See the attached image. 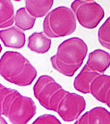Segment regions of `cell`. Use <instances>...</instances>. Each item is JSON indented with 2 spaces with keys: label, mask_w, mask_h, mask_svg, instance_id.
<instances>
[{
  "label": "cell",
  "mask_w": 110,
  "mask_h": 124,
  "mask_svg": "<svg viewBox=\"0 0 110 124\" xmlns=\"http://www.w3.org/2000/svg\"><path fill=\"white\" fill-rule=\"evenodd\" d=\"M88 53L87 44L78 37H72L62 42L56 54L51 56V66L58 73L72 77L81 67Z\"/></svg>",
  "instance_id": "cell-1"
},
{
  "label": "cell",
  "mask_w": 110,
  "mask_h": 124,
  "mask_svg": "<svg viewBox=\"0 0 110 124\" xmlns=\"http://www.w3.org/2000/svg\"><path fill=\"white\" fill-rule=\"evenodd\" d=\"M1 115L8 117L12 124H27L37 111L35 102L21 95L15 89L0 84Z\"/></svg>",
  "instance_id": "cell-2"
},
{
  "label": "cell",
  "mask_w": 110,
  "mask_h": 124,
  "mask_svg": "<svg viewBox=\"0 0 110 124\" xmlns=\"http://www.w3.org/2000/svg\"><path fill=\"white\" fill-rule=\"evenodd\" d=\"M0 75L8 82L28 86L37 77V70L21 53L6 51L0 60Z\"/></svg>",
  "instance_id": "cell-3"
},
{
  "label": "cell",
  "mask_w": 110,
  "mask_h": 124,
  "mask_svg": "<svg viewBox=\"0 0 110 124\" xmlns=\"http://www.w3.org/2000/svg\"><path fill=\"white\" fill-rule=\"evenodd\" d=\"M42 29L50 38L70 35L76 29V16L71 9L59 6L45 16L42 22Z\"/></svg>",
  "instance_id": "cell-4"
},
{
  "label": "cell",
  "mask_w": 110,
  "mask_h": 124,
  "mask_svg": "<svg viewBox=\"0 0 110 124\" xmlns=\"http://www.w3.org/2000/svg\"><path fill=\"white\" fill-rule=\"evenodd\" d=\"M33 92L41 106L48 110L57 111L61 101L68 91L50 76L42 75L39 77L34 84Z\"/></svg>",
  "instance_id": "cell-5"
},
{
  "label": "cell",
  "mask_w": 110,
  "mask_h": 124,
  "mask_svg": "<svg viewBox=\"0 0 110 124\" xmlns=\"http://www.w3.org/2000/svg\"><path fill=\"white\" fill-rule=\"evenodd\" d=\"M70 9L73 11L79 24L87 29L96 28L104 17L103 8L94 1L74 0Z\"/></svg>",
  "instance_id": "cell-6"
},
{
  "label": "cell",
  "mask_w": 110,
  "mask_h": 124,
  "mask_svg": "<svg viewBox=\"0 0 110 124\" xmlns=\"http://www.w3.org/2000/svg\"><path fill=\"white\" fill-rule=\"evenodd\" d=\"M85 108L86 101L83 96L68 91L61 101L56 112L64 121L71 122L77 120Z\"/></svg>",
  "instance_id": "cell-7"
},
{
  "label": "cell",
  "mask_w": 110,
  "mask_h": 124,
  "mask_svg": "<svg viewBox=\"0 0 110 124\" xmlns=\"http://www.w3.org/2000/svg\"><path fill=\"white\" fill-rule=\"evenodd\" d=\"M90 94L110 108V76L97 74L90 84Z\"/></svg>",
  "instance_id": "cell-8"
},
{
  "label": "cell",
  "mask_w": 110,
  "mask_h": 124,
  "mask_svg": "<svg viewBox=\"0 0 110 124\" xmlns=\"http://www.w3.org/2000/svg\"><path fill=\"white\" fill-rule=\"evenodd\" d=\"M0 38L4 46L11 48H21L25 45L26 37L17 26H10L0 30Z\"/></svg>",
  "instance_id": "cell-9"
},
{
  "label": "cell",
  "mask_w": 110,
  "mask_h": 124,
  "mask_svg": "<svg viewBox=\"0 0 110 124\" xmlns=\"http://www.w3.org/2000/svg\"><path fill=\"white\" fill-rule=\"evenodd\" d=\"M74 124H110V112L102 107H96L86 111Z\"/></svg>",
  "instance_id": "cell-10"
},
{
  "label": "cell",
  "mask_w": 110,
  "mask_h": 124,
  "mask_svg": "<svg viewBox=\"0 0 110 124\" xmlns=\"http://www.w3.org/2000/svg\"><path fill=\"white\" fill-rule=\"evenodd\" d=\"M86 64L93 71L99 74H104V72L110 66V54L102 49H96L89 53Z\"/></svg>",
  "instance_id": "cell-11"
},
{
  "label": "cell",
  "mask_w": 110,
  "mask_h": 124,
  "mask_svg": "<svg viewBox=\"0 0 110 124\" xmlns=\"http://www.w3.org/2000/svg\"><path fill=\"white\" fill-rule=\"evenodd\" d=\"M97 74L99 73L93 71L86 64L73 80L74 89L83 94H90V84Z\"/></svg>",
  "instance_id": "cell-12"
},
{
  "label": "cell",
  "mask_w": 110,
  "mask_h": 124,
  "mask_svg": "<svg viewBox=\"0 0 110 124\" xmlns=\"http://www.w3.org/2000/svg\"><path fill=\"white\" fill-rule=\"evenodd\" d=\"M27 46L34 52L40 54L46 53L51 46V39L44 32H35L29 37Z\"/></svg>",
  "instance_id": "cell-13"
},
{
  "label": "cell",
  "mask_w": 110,
  "mask_h": 124,
  "mask_svg": "<svg viewBox=\"0 0 110 124\" xmlns=\"http://www.w3.org/2000/svg\"><path fill=\"white\" fill-rule=\"evenodd\" d=\"M54 0H25V8L35 17L45 16L51 10Z\"/></svg>",
  "instance_id": "cell-14"
},
{
  "label": "cell",
  "mask_w": 110,
  "mask_h": 124,
  "mask_svg": "<svg viewBox=\"0 0 110 124\" xmlns=\"http://www.w3.org/2000/svg\"><path fill=\"white\" fill-rule=\"evenodd\" d=\"M14 10L11 0H0V28L4 29L14 23Z\"/></svg>",
  "instance_id": "cell-15"
},
{
  "label": "cell",
  "mask_w": 110,
  "mask_h": 124,
  "mask_svg": "<svg viewBox=\"0 0 110 124\" xmlns=\"http://www.w3.org/2000/svg\"><path fill=\"white\" fill-rule=\"evenodd\" d=\"M36 18L34 16H32L26 8H19L16 13H15V17H14V24L18 28H20L23 31L30 30L34 27Z\"/></svg>",
  "instance_id": "cell-16"
},
{
  "label": "cell",
  "mask_w": 110,
  "mask_h": 124,
  "mask_svg": "<svg viewBox=\"0 0 110 124\" xmlns=\"http://www.w3.org/2000/svg\"><path fill=\"white\" fill-rule=\"evenodd\" d=\"M97 39L103 47L110 49V16L100 25L97 32Z\"/></svg>",
  "instance_id": "cell-17"
},
{
  "label": "cell",
  "mask_w": 110,
  "mask_h": 124,
  "mask_svg": "<svg viewBox=\"0 0 110 124\" xmlns=\"http://www.w3.org/2000/svg\"><path fill=\"white\" fill-rule=\"evenodd\" d=\"M32 124H62L61 121L52 114H42L39 116Z\"/></svg>",
  "instance_id": "cell-18"
},
{
  "label": "cell",
  "mask_w": 110,
  "mask_h": 124,
  "mask_svg": "<svg viewBox=\"0 0 110 124\" xmlns=\"http://www.w3.org/2000/svg\"><path fill=\"white\" fill-rule=\"evenodd\" d=\"M0 124H8V123H7V121L5 120V118H4V116H3V115L0 117Z\"/></svg>",
  "instance_id": "cell-19"
},
{
  "label": "cell",
  "mask_w": 110,
  "mask_h": 124,
  "mask_svg": "<svg viewBox=\"0 0 110 124\" xmlns=\"http://www.w3.org/2000/svg\"><path fill=\"white\" fill-rule=\"evenodd\" d=\"M14 1H16V2H19V1H21V0H14Z\"/></svg>",
  "instance_id": "cell-20"
},
{
  "label": "cell",
  "mask_w": 110,
  "mask_h": 124,
  "mask_svg": "<svg viewBox=\"0 0 110 124\" xmlns=\"http://www.w3.org/2000/svg\"><path fill=\"white\" fill-rule=\"evenodd\" d=\"M84 1H95V0H84Z\"/></svg>",
  "instance_id": "cell-21"
}]
</instances>
